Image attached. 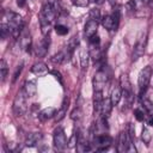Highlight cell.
I'll return each mask as SVG.
<instances>
[{"mask_svg": "<svg viewBox=\"0 0 153 153\" xmlns=\"http://www.w3.org/2000/svg\"><path fill=\"white\" fill-rule=\"evenodd\" d=\"M57 12L48 4L45 2L41 11H39V25H41V30H42V33L44 36L49 35V31L51 29V25L54 23V19L56 17Z\"/></svg>", "mask_w": 153, "mask_h": 153, "instance_id": "cell-1", "label": "cell"}, {"mask_svg": "<svg viewBox=\"0 0 153 153\" xmlns=\"http://www.w3.org/2000/svg\"><path fill=\"white\" fill-rule=\"evenodd\" d=\"M4 19H6L5 23H7V25L10 26L11 36H13V37L20 36V32H22L23 26H24L22 17L18 13H14L12 11H7V12H5Z\"/></svg>", "mask_w": 153, "mask_h": 153, "instance_id": "cell-2", "label": "cell"}, {"mask_svg": "<svg viewBox=\"0 0 153 153\" xmlns=\"http://www.w3.org/2000/svg\"><path fill=\"white\" fill-rule=\"evenodd\" d=\"M12 110H13V114L16 116H23L26 110H27V105H26V94L23 90H20L14 99H13V105H12Z\"/></svg>", "mask_w": 153, "mask_h": 153, "instance_id": "cell-3", "label": "cell"}, {"mask_svg": "<svg viewBox=\"0 0 153 153\" xmlns=\"http://www.w3.org/2000/svg\"><path fill=\"white\" fill-rule=\"evenodd\" d=\"M153 74V69L151 66H146L139 74V79H137V85H139V92L140 96H143V93L146 92L149 81H151V76Z\"/></svg>", "mask_w": 153, "mask_h": 153, "instance_id": "cell-4", "label": "cell"}, {"mask_svg": "<svg viewBox=\"0 0 153 153\" xmlns=\"http://www.w3.org/2000/svg\"><path fill=\"white\" fill-rule=\"evenodd\" d=\"M120 87L122 90V96H124V98L127 99L128 105H130L134 100V93L131 90V84L129 81V78L127 74H122L120 78Z\"/></svg>", "mask_w": 153, "mask_h": 153, "instance_id": "cell-5", "label": "cell"}, {"mask_svg": "<svg viewBox=\"0 0 153 153\" xmlns=\"http://www.w3.org/2000/svg\"><path fill=\"white\" fill-rule=\"evenodd\" d=\"M133 139H134V136H131V135L128 133L127 129L123 130V131H121V134H120V136H118L117 152L124 153V152L129 151V148H130V146H131V143H133Z\"/></svg>", "mask_w": 153, "mask_h": 153, "instance_id": "cell-6", "label": "cell"}, {"mask_svg": "<svg viewBox=\"0 0 153 153\" xmlns=\"http://www.w3.org/2000/svg\"><path fill=\"white\" fill-rule=\"evenodd\" d=\"M53 142H54V147L57 151H62L67 147V137L66 134L63 131V129L61 127L56 128L54 130V135H53Z\"/></svg>", "mask_w": 153, "mask_h": 153, "instance_id": "cell-7", "label": "cell"}, {"mask_svg": "<svg viewBox=\"0 0 153 153\" xmlns=\"http://www.w3.org/2000/svg\"><path fill=\"white\" fill-rule=\"evenodd\" d=\"M112 143V139L108 135V134H100V135H96L93 137V145L96 151H106L110 148Z\"/></svg>", "mask_w": 153, "mask_h": 153, "instance_id": "cell-8", "label": "cell"}, {"mask_svg": "<svg viewBox=\"0 0 153 153\" xmlns=\"http://www.w3.org/2000/svg\"><path fill=\"white\" fill-rule=\"evenodd\" d=\"M108 81V75L103 69H99L94 75H93V91H103L105 84Z\"/></svg>", "mask_w": 153, "mask_h": 153, "instance_id": "cell-9", "label": "cell"}, {"mask_svg": "<svg viewBox=\"0 0 153 153\" xmlns=\"http://www.w3.org/2000/svg\"><path fill=\"white\" fill-rule=\"evenodd\" d=\"M49 44H50V37H49V35H47L39 43L36 44V47H35L36 55L39 57L45 56V54L48 53V49H49Z\"/></svg>", "mask_w": 153, "mask_h": 153, "instance_id": "cell-10", "label": "cell"}, {"mask_svg": "<svg viewBox=\"0 0 153 153\" xmlns=\"http://www.w3.org/2000/svg\"><path fill=\"white\" fill-rule=\"evenodd\" d=\"M145 47H146V35H142L139 37V39L136 41V43L134 45V50H133L134 60H137L145 53Z\"/></svg>", "mask_w": 153, "mask_h": 153, "instance_id": "cell-11", "label": "cell"}, {"mask_svg": "<svg viewBox=\"0 0 153 153\" xmlns=\"http://www.w3.org/2000/svg\"><path fill=\"white\" fill-rule=\"evenodd\" d=\"M97 30H98V22H96V20H93V19H88V20L86 22L85 29H84L86 37L90 38V37L97 35Z\"/></svg>", "mask_w": 153, "mask_h": 153, "instance_id": "cell-12", "label": "cell"}, {"mask_svg": "<svg viewBox=\"0 0 153 153\" xmlns=\"http://www.w3.org/2000/svg\"><path fill=\"white\" fill-rule=\"evenodd\" d=\"M42 137H43V135H42V133H39V131L30 133V134L26 136V139H25V146H27V147H33V146H36V145L42 140Z\"/></svg>", "mask_w": 153, "mask_h": 153, "instance_id": "cell-13", "label": "cell"}, {"mask_svg": "<svg viewBox=\"0 0 153 153\" xmlns=\"http://www.w3.org/2000/svg\"><path fill=\"white\" fill-rule=\"evenodd\" d=\"M103 100H104L103 91H94V93H93V110H94V114H100Z\"/></svg>", "mask_w": 153, "mask_h": 153, "instance_id": "cell-14", "label": "cell"}, {"mask_svg": "<svg viewBox=\"0 0 153 153\" xmlns=\"http://www.w3.org/2000/svg\"><path fill=\"white\" fill-rule=\"evenodd\" d=\"M78 44H79V38H78L76 36L72 37V38L69 39V42L67 43V45H66V50H65V51H66V55H67V61L71 60V57H72V55H73L75 48L78 47Z\"/></svg>", "mask_w": 153, "mask_h": 153, "instance_id": "cell-15", "label": "cell"}, {"mask_svg": "<svg viewBox=\"0 0 153 153\" xmlns=\"http://www.w3.org/2000/svg\"><path fill=\"white\" fill-rule=\"evenodd\" d=\"M112 103H111V99L110 97L109 98H105L103 100V104H102V109H100V116L103 118H108L111 114V110H112Z\"/></svg>", "mask_w": 153, "mask_h": 153, "instance_id": "cell-16", "label": "cell"}, {"mask_svg": "<svg viewBox=\"0 0 153 153\" xmlns=\"http://www.w3.org/2000/svg\"><path fill=\"white\" fill-rule=\"evenodd\" d=\"M23 91L25 92L26 97H33L36 94V92H37V86H36L35 81H31V80L25 81L24 87H23Z\"/></svg>", "mask_w": 153, "mask_h": 153, "instance_id": "cell-17", "label": "cell"}, {"mask_svg": "<svg viewBox=\"0 0 153 153\" xmlns=\"http://www.w3.org/2000/svg\"><path fill=\"white\" fill-rule=\"evenodd\" d=\"M19 44H20V47L24 50L29 51L30 48H31V37H30V33H27V32L22 33L19 36Z\"/></svg>", "mask_w": 153, "mask_h": 153, "instance_id": "cell-18", "label": "cell"}, {"mask_svg": "<svg viewBox=\"0 0 153 153\" xmlns=\"http://www.w3.org/2000/svg\"><path fill=\"white\" fill-rule=\"evenodd\" d=\"M31 72L36 75H44V74L48 73V67L44 62H36L31 67Z\"/></svg>", "mask_w": 153, "mask_h": 153, "instance_id": "cell-19", "label": "cell"}, {"mask_svg": "<svg viewBox=\"0 0 153 153\" xmlns=\"http://www.w3.org/2000/svg\"><path fill=\"white\" fill-rule=\"evenodd\" d=\"M55 114H56L55 108L49 106V108H45V109H43L42 111H39V114H38V118H39L41 121H47V120L54 117Z\"/></svg>", "mask_w": 153, "mask_h": 153, "instance_id": "cell-20", "label": "cell"}, {"mask_svg": "<svg viewBox=\"0 0 153 153\" xmlns=\"http://www.w3.org/2000/svg\"><path fill=\"white\" fill-rule=\"evenodd\" d=\"M121 98H122V90H121V87L116 86V87L111 91V94H110V99H111L112 105H114V106L117 105V104L120 103Z\"/></svg>", "mask_w": 153, "mask_h": 153, "instance_id": "cell-21", "label": "cell"}, {"mask_svg": "<svg viewBox=\"0 0 153 153\" xmlns=\"http://www.w3.org/2000/svg\"><path fill=\"white\" fill-rule=\"evenodd\" d=\"M50 61H51V63H54V65H61V63H63V62H67L66 51H59V53H56L54 56L50 57Z\"/></svg>", "mask_w": 153, "mask_h": 153, "instance_id": "cell-22", "label": "cell"}, {"mask_svg": "<svg viewBox=\"0 0 153 153\" xmlns=\"http://www.w3.org/2000/svg\"><path fill=\"white\" fill-rule=\"evenodd\" d=\"M141 104L145 109V111L149 115V116H153V103L148 99V98H145L141 96Z\"/></svg>", "mask_w": 153, "mask_h": 153, "instance_id": "cell-23", "label": "cell"}, {"mask_svg": "<svg viewBox=\"0 0 153 153\" xmlns=\"http://www.w3.org/2000/svg\"><path fill=\"white\" fill-rule=\"evenodd\" d=\"M0 36H1V39H6L7 37L11 36V30H10V26L7 25V23H1L0 25Z\"/></svg>", "mask_w": 153, "mask_h": 153, "instance_id": "cell-24", "label": "cell"}, {"mask_svg": "<svg viewBox=\"0 0 153 153\" xmlns=\"http://www.w3.org/2000/svg\"><path fill=\"white\" fill-rule=\"evenodd\" d=\"M0 72H1V82H4L7 78V74H8V66L4 59L0 61Z\"/></svg>", "mask_w": 153, "mask_h": 153, "instance_id": "cell-25", "label": "cell"}, {"mask_svg": "<svg viewBox=\"0 0 153 153\" xmlns=\"http://www.w3.org/2000/svg\"><path fill=\"white\" fill-rule=\"evenodd\" d=\"M141 139H142L143 143H146V145H149V143H151V140H152V133H151V130H149L147 127H145V128L142 129Z\"/></svg>", "mask_w": 153, "mask_h": 153, "instance_id": "cell-26", "label": "cell"}, {"mask_svg": "<svg viewBox=\"0 0 153 153\" xmlns=\"http://www.w3.org/2000/svg\"><path fill=\"white\" fill-rule=\"evenodd\" d=\"M88 56H90L88 53H86L85 50H81V53H80V65H81V68H82V69H86V68H87V65H88Z\"/></svg>", "mask_w": 153, "mask_h": 153, "instance_id": "cell-27", "label": "cell"}, {"mask_svg": "<svg viewBox=\"0 0 153 153\" xmlns=\"http://www.w3.org/2000/svg\"><path fill=\"white\" fill-rule=\"evenodd\" d=\"M90 19H93L96 22L102 20V16H100V12H99L98 8H92L90 11Z\"/></svg>", "mask_w": 153, "mask_h": 153, "instance_id": "cell-28", "label": "cell"}, {"mask_svg": "<svg viewBox=\"0 0 153 153\" xmlns=\"http://www.w3.org/2000/svg\"><path fill=\"white\" fill-rule=\"evenodd\" d=\"M66 111H67V110H66V105H63L60 110H57V111H56V114H55V116H54V117H55V121H56V122L61 121V120L65 117Z\"/></svg>", "mask_w": 153, "mask_h": 153, "instance_id": "cell-29", "label": "cell"}, {"mask_svg": "<svg viewBox=\"0 0 153 153\" xmlns=\"http://www.w3.org/2000/svg\"><path fill=\"white\" fill-rule=\"evenodd\" d=\"M55 31H56L57 35L63 36V35H67V32H68V27L65 26V25H62V24H57V25L55 26Z\"/></svg>", "mask_w": 153, "mask_h": 153, "instance_id": "cell-30", "label": "cell"}, {"mask_svg": "<svg viewBox=\"0 0 153 153\" xmlns=\"http://www.w3.org/2000/svg\"><path fill=\"white\" fill-rule=\"evenodd\" d=\"M81 115H82V111H81V109L80 108H75L73 111H72V114H71V117H72V120H80L81 118Z\"/></svg>", "mask_w": 153, "mask_h": 153, "instance_id": "cell-31", "label": "cell"}, {"mask_svg": "<svg viewBox=\"0 0 153 153\" xmlns=\"http://www.w3.org/2000/svg\"><path fill=\"white\" fill-rule=\"evenodd\" d=\"M47 2L59 13L61 11V5H60V0H47Z\"/></svg>", "mask_w": 153, "mask_h": 153, "instance_id": "cell-32", "label": "cell"}, {"mask_svg": "<svg viewBox=\"0 0 153 153\" xmlns=\"http://www.w3.org/2000/svg\"><path fill=\"white\" fill-rule=\"evenodd\" d=\"M134 116H135V118L137 120V121H143L145 120V112H143V110H141V109H135L134 110Z\"/></svg>", "mask_w": 153, "mask_h": 153, "instance_id": "cell-33", "label": "cell"}, {"mask_svg": "<svg viewBox=\"0 0 153 153\" xmlns=\"http://www.w3.org/2000/svg\"><path fill=\"white\" fill-rule=\"evenodd\" d=\"M88 2H90V0H73V4L79 7H85L88 5Z\"/></svg>", "mask_w": 153, "mask_h": 153, "instance_id": "cell-34", "label": "cell"}, {"mask_svg": "<svg viewBox=\"0 0 153 153\" xmlns=\"http://www.w3.org/2000/svg\"><path fill=\"white\" fill-rule=\"evenodd\" d=\"M130 4L134 8H140L141 6H143V0H131Z\"/></svg>", "mask_w": 153, "mask_h": 153, "instance_id": "cell-35", "label": "cell"}, {"mask_svg": "<svg viewBox=\"0 0 153 153\" xmlns=\"http://www.w3.org/2000/svg\"><path fill=\"white\" fill-rule=\"evenodd\" d=\"M88 39H90V44H99L100 43V39H99V36L98 35H94V36L90 37Z\"/></svg>", "mask_w": 153, "mask_h": 153, "instance_id": "cell-36", "label": "cell"}, {"mask_svg": "<svg viewBox=\"0 0 153 153\" xmlns=\"http://www.w3.org/2000/svg\"><path fill=\"white\" fill-rule=\"evenodd\" d=\"M22 69H23V65H20V66H18V68L16 69V73L13 74V81H16V80H17V78H18V75L20 74V72H22Z\"/></svg>", "mask_w": 153, "mask_h": 153, "instance_id": "cell-37", "label": "cell"}, {"mask_svg": "<svg viewBox=\"0 0 153 153\" xmlns=\"http://www.w3.org/2000/svg\"><path fill=\"white\" fill-rule=\"evenodd\" d=\"M25 2H26V0H17V5L19 7H23L25 5Z\"/></svg>", "mask_w": 153, "mask_h": 153, "instance_id": "cell-38", "label": "cell"}, {"mask_svg": "<svg viewBox=\"0 0 153 153\" xmlns=\"http://www.w3.org/2000/svg\"><path fill=\"white\" fill-rule=\"evenodd\" d=\"M147 123H148V126L153 127V116H151V117H149V120L147 121Z\"/></svg>", "mask_w": 153, "mask_h": 153, "instance_id": "cell-39", "label": "cell"}, {"mask_svg": "<svg viewBox=\"0 0 153 153\" xmlns=\"http://www.w3.org/2000/svg\"><path fill=\"white\" fill-rule=\"evenodd\" d=\"M94 4H97V5H102L103 2H104V0H92Z\"/></svg>", "mask_w": 153, "mask_h": 153, "instance_id": "cell-40", "label": "cell"}, {"mask_svg": "<svg viewBox=\"0 0 153 153\" xmlns=\"http://www.w3.org/2000/svg\"><path fill=\"white\" fill-rule=\"evenodd\" d=\"M152 2H153V0H143V5H149Z\"/></svg>", "mask_w": 153, "mask_h": 153, "instance_id": "cell-41", "label": "cell"}]
</instances>
